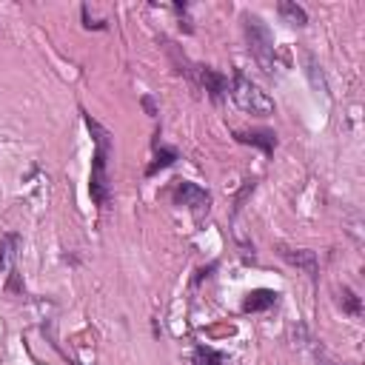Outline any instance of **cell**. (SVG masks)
Returning <instances> with one entry per match:
<instances>
[{
	"label": "cell",
	"mask_w": 365,
	"mask_h": 365,
	"mask_svg": "<svg viewBox=\"0 0 365 365\" xmlns=\"http://www.w3.org/2000/svg\"><path fill=\"white\" fill-rule=\"evenodd\" d=\"M143 109H146V114H148V118H157V106H155V100H151L148 94L143 98Z\"/></svg>",
	"instance_id": "obj_15"
},
{
	"label": "cell",
	"mask_w": 365,
	"mask_h": 365,
	"mask_svg": "<svg viewBox=\"0 0 365 365\" xmlns=\"http://www.w3.org/2000/svg\"><path fill=\"white\" fill-rule=\"evenodd\" d=\"M175 203L177 206H186L191 214H195L197 223H203V217L208 214V208H211V195L197 186V183H188V180H177L175 183Z\"/></svg>",
	"instance_id": "obj_4"
},
{
	"label": "cell",
	"mask_w": 365,
	"mask_h": 365,
	"mask_svg": "<svg viewBox=\"0 0 365 365\" xmlns=\"http://www.w3.org/2000/svg\"><path fill=\"white\" fill-rule=\"evenodd\" d=\"M83 120L94 137V157H91V177H89V195L94 206L109 203V151H111V134L103 129L98 120H91V114L83 111Z\"/></svg>",
	"instance_id": "obj_1"
},
{
	"label": "cell",
	"mask_w": 365,
	"mask_h": 365,
	"mask_svg": "<svg viewBox=\"0 0 365 365\" xmlns=\"http://www.w3.org/2000/svg\"><path fill=\"white\" fill-rule=\"evenodd\" d=\"M180 160V151L177 148H168V146H160L157 140H155V160L148 163V168H146V177H155L157 171H163V168H171Z\"/></svg>",
	"instance_id": "obj_9"
},
{
	"label": "cell",
	"mask_w": 365,
	"mask_h": 365,
	"mask_svg": "<svg viewBox=\"0 0 365 365\" xmlns=\"http://www.w3.org/2000/svg\"><path fill=\"white\" fill-rule=\"evenodd\" d=\"M277 9H280V14H283L291 26H305V23H309V14H305V9H302V6H297V3H288V0H280V6H277Z\"/></svg>",
	"instance_id": "obj_12"
},
{
	"label": "cell",
	"mask_w": 365,
	"mask_h": 365,
	"mask_svg": "<svg viewBox=\"0 0 365 365\" xmlns=\"http://www.w3.org/2000/svg\"><path fill=\"white\" fill-rule=\"evenodd\" d=\"M223 362L225 357L211 349V345H197L195 354H191V365H223Z\"/></svg>",
	"instance_id": "obj_11"
},
{
	"label": "cell",
	"mask_w": 365,
	"mask_h": 365,
	"mask_svg": "<svg viewBox=\"0 0 365 365\" xmlns=\"http://www.w3.org/2000/svg\"><path fill=\"white\" fill-rule=\"evenodd\" d=\"M277 254L294 268H302L309 277H317L320 274V263H317V254L309 252V248H288V245H277Z\"/></svg>",
	"instance_id": "obj_6"
},
{
	"label": "cell",
	"mask_w": 365,
	"mask_h": 365,
	"mask_svg": "<svg viewBox=\"0 0 365 365\" xmlns=\"http://www.w3.org/2000/svg\"><path fill=\"white\" fill-rule=\"evenodd\" d=\"M277 291H272V288H254V291H248L245 300H243V311L245 314H257V311H265L272 309V305L277 302Z\"/></svg>",
	"instance_id": "obj_8"
},
{
	"label": "cell",
	"mask_w": 365,
	"mask_h": 365,
	"mask_svg": "<svg viewBox=\"0 0 365 365\" xmlns=\"http://www.w3.org/2000/svg\"><path fill=\"white\" fill-rule=\"evenodd\" d=\"M340 302H342V311H345V314H351V317H360V314H362V300L351 291L349 285H342V291H340Z\"/></svg>",
	"instance_id": "obj_13"
},
{
	"label": "cell",
	"mask_w": 365,
	"mask_h": 365,
	"mask_svg": "<svg viewBox=\"0 0 365 365\" xmlns=\"http://www.w3.org/2000/svg\"><path fill=\"white\" fill-rule=\"evenodd\" d=\"M6 291L9 294H14V291H23V285H21V272H9V283H6Z\"/></svg>",
	"instance_id": "obj_14"
},
{
	"label": "cell",
	"mask_w": 365,
	"mask_h": 365,
	"mask_svg": "<svg viewBox=\"0 0 365 365\" xmlns=\"http://www.w3.org/2000/svg\"><path fill=\"white\" fill-rule=\"evenodd\" d=\"M195 78L208 91V100L211 103H223L225 91H228V78H225L223 71L211 69V66H195Z\"/></svg>",
	"instance_id": "obj_5"
},
{
	"label": "cell",
	"mask_w": 365,
	"mask_h": 365,
	"mask_svg": "<svg viewBox=\"0 0 365 365\" xmlns=\"http://www.w3.org/2000/svg\"><path fill=\"white\" fill-rule=\"evenodd\" d=\"M232 100H234L245 114H252V118H268V114H274V100L268 98V94H265L257 83L248 80L240 69L234 71Z\"/></svg>",
	"instance_id": "obj_3"
},
{
	"label": "cell",
	"mask_w": 365,
	"mask_h": 365,
	"mask_svg": "<svg viewBox=\"0 0 365 365\" xmlns=\"http://www.w3.org/2000/svg\"><path fill=\"white\" fill-rule=\"evenodd\" d=\"M234 140L263 148V155H274V148H277V134L265 131V129H260V131H234Z\"/></svg>",
	"instance_id": "obj_7"
},
{
	"label": "cell",
	"mask_w": 365,
	"mask_h": 365,
	"mask_svg": "<svg viewBox=\"0 0 365 365\" xmlns=\"http://www.w3.org/2000/svg\"><path fill=\"white\" fill-rule=\"evenodd\" d=\"M21 234H3V240H0V274L3 272H12L14 268V257L17 252H21Z\"/></svg>",
	"instance_id": "obj_10"
},
{
	"label": "cell",
	"mask_w": 365,
	"mask_h": 365,
	"mask_svg": "<svg viewBox=\"0 0 365 365\" xmlns=\"http://www.w3.org/2000/svg\"><path fill=\"white\" fill-rule=\"evenodd\" d=\"M243 32H245L248 52H252L257 66L265 74H274V34H272V29L263 23V17L245 12L243 14Z\"/></svg>",
	"instance_id": "obj_2"
}]
</instances>
